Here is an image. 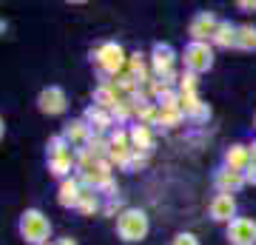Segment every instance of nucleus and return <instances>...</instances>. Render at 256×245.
I'll use <instances>...</instances> for the list:
<instances>
[{
    "label": "nucleus",
    "instance_id": "obj_1",
    "mask_svg": "<svg viewBox=\"0 0 256 245\" xmlns=\"http://www.w3.org/2000/svg\"><path fill=\"white\" fill-rule=\"evenodd\" d=\"M20 234L23 239L32 245H46L48 236H52V222L46 219V214L37 208H28L23 211V217H20Z\"/></svg>",
    "mask_w": 256,
    "mask_h": 245
},
{
    "label": "nucleus",
    "instance_id": "obj_2",
    "mask_svg": "<svg viewBox=\"0 0 256 245\" xmlns=\"http://www.w3.org/2000/svg\"><path fill=\"white\" fill-rule=\"evenodd\" d=\"M117 234H120L122 242H140V239H146V234H148L146 211H140V208L122 211L120 219H117Z\"/></svg>",
    "mask_w": 256,
    "mask_h": 245
},
{
    "label": "nucleus",
    "instance_id": "obj_3",
    "mask_svg": "<svg viewBox=\"0 0 256 245\" xmlns=\"http://www.w3.org/2000/svg\"><path fill=\"white\" fill-rule=\"evenodd\" d=\"M92 60H97L106 74H117V72H122V66H126V52H122L120 43H106V46H100L97 52H92Z\"/></svg>",
    "mask_w": 256,
    "mask_h": 245
},
{
    "label": "nucleus",
    "instance_id": "obj_4",
    "mask_svg": "<svg viewBox=\"0 0 256 245\" xmlns=\"http://www.w3.org/2000/svg\"><path fill=\"white\" fill-rule=\"evenodd\" d=\"M185 66L194 74L208 72L210 66H214V49L208 43H188L185 46Z\"/></svg>",
    "mask_w": 256,
    "mask_h": 245
},
{
    "label": "nucleus",
    "instance_id": "obj_5",
    "mask_svg": "<svg viewBox=\"0 0 256 245\" xmlns=\"http://www.w3.org/2000/svg\"><path fill=\"white\" fill-rule=\"evenodd\" d=\"M216 26H220V20L214 18L210 12H196V15L191 18V26H188L191 43H208V37L214 40V35H216Z\"/></svg>",
    "mask_w": 256,
    "mask_h": 245
},
{
    "label": "nucleus",
    "instance_id": "obj_6",
    "mask_svg": "<svg viewBox=\"0 0 256 245\" xmlns=\"http://www.w3.org/2000/svg\"><path fill=\"white\" fill-rule=\"evenodd\" d=\"M228 242L230 245H256V222L248 217H236L228 225Z\"/></svg>",
    "mask_w": 256,
    "mask_h": 245
},
{
    "label": "nucleus",
    "instance_id": "obj_7",
    "mask_svg": "<svg viewBox=\"0 0 256 245\" xmlns=\"http://www.w3.org/2000/svg\"><path fill=\"white\" fill-rule=\"evenodd\" d=\"M37 106L43 114H63L68 100H66V91L60 86H48V89L40 91V97H37Z\"/></svg>",
    "mask_w": 256,
    "mask_h": 245
},
{
    "label": "nucleus",
    "instance_id": "obj_8",
    "mask_svg": "<svg viewBox=\"0 0 256 245\" xmlns=\"http://www.w3.org/2000/svg\"><path fill=\"white\" fill-rule=\"evenodd\" d=\"M234 214H236V200L234 194H216L214 202H210V219L216 222H234Z\"/></svg>",
    "mask_w": 256,
    "mask_h": 245
},
{
    "label": "nucleus",
    "instance_id": "obj_9",
    "mask_svg": "<svg viewBox=\"0 0 256 245\" xmlns=\"http://www.w3.org/2000/svg\"><path fill=\"white\" fill-rule=\"evenodd\" d=\"M180 111H182L185 117H191V120L210 117V109L196 97V91H182V94H180Z\"/></svg>",
    "mask_w": 256,
    "mask_h": 245
},
{
    "label": "nucleus",
    "instance_id": "obj_10",
    "mask_svg": "<svg viewBox=\"0 0 256 245\" xmlns=\"http://www.w3.org/2000/svg\"><path fill=\"white\" fill-rule=\"evenodd\" d=\"M151 60H154V72L162 77V80H168L171 77V66H174V49L168 43H156L154 46V55H151Z\"/></svg>",
    "mask_w": 256,
    "mask_h": 245
},
{
    "label": "nucleus",
    "instance_id": "obj_11",
    "mask_svg": "<svg viewBox=\"0 0 256 245\" xmlns=\"http://www.w3.org/2000/svg\"><path fill=\"white\" fill-rule=\"evenodd\" d=\"M214 182H216L220 194H236V191L242 188L248 180H245V174H242V171H234V168H222V171H216Z\"/></svg>",
    "mask_w": 256,
    "mask_h": 245
},
{
    "label": "nucleus",
    "instance_id": "obj_12",
    "mask_svg": "<svg viewBox=\"0 0 256 245\" xmlns=\"http://www.w3.org/2000/svg\"><path fill=\"white\" fill-rule=\"evenodd\" d=\"M225 163H228V168L245 174L250 168V163H254V151L245 148V145H230L228 151H225Z\"/></svg>",
    "mask_w": 256,
    "mask_h": 245
},
{
    "label": "nucleus",
    "instance_id": "obj_13",
    "mask_svg": "<svg viewBox=\"0 0 256 245\" xmlns=\"http://www.w3.org/2000/svg\"><path fill=\"white\" fill-rule=\"evenodd\" d=\"M80 194H82V185L77 177H68V180L60 182V205L63 208H77V202H80Z\"/></svg>",
    "mask_w": 256,
    "mask_h": 245
},
{
    "label": "nucleus",
    "instance_id": "obj_14",
    "mask_svg": "<svg viewBox=\"0 0 256 245\" xmlns=\"http://www.w3.org/2000/svg\"><path fill=\"white\" fill-rule=\"evenodd\" d=\"M128 137H131V148L134 151H151L154 148V137H151V128L142 126V123H137V126L128 131Z\"/></svg>",
    "mask_w": 256,
    "mask_h": 245
},
{
    "label": "nucleus",
    "instance_id": "obj_15",
    "mask_svg": "<svg viewBox=\"0 0 256 245\" xmlns=\"http://www.w3.org/2000/svg\"><path fill=\"white\" fill-rule=\"evenodd\" d=\"M63 137L68 140V143H77V145H80V143H88V140H92V126H88L86 120H72Z\"/></svg>",
    "mask_w": 256,
    "mask_h": 245
},
{
    "label": "nucleus",
    "instance_id": "obj_16",
    "mask_svg": "<svg viewBox=\"0 0 256 245\" xmlns=\"http://www.w3.org/2000/svg\"><path fill=\"white\" fill-rule=\"evenodd\" d=\"M86 123H92V128L100 134V131H106L108 126H114V114L102 111L100 106H92V109L86 111Z\"/></svg>",
    "mask_w": 256,
    "mask_h": 245
},
{
    "label": "nucleus",
    "instance_id": "obj_17",
    "mask_svg": "<svg viewBox=\"0 0 256 245\" xmlns=\"http://www.w3.org/2000/svg\"><path fill=\"white\" fill-rule=\"evenodd\" d=\"M120 103V97H117V91H114V86L111 83H102L100 89L94 91V106H100L102 111H114V106Z\"/></svg>",
    "mask_w": 256,
    "mask_h": 245
},
{
    "label": "nucleus",
    "instance_id": "obj_18",
    "mask_svg": "<svg viewBox=\"0 0 256 245\" xmlns=\"http://www.w3.org/2000/svg\"><path fill=\"white\" fill-rule=\"evenodd\" d=\"M236 26H230V20H220V26H216V35H214V43L222 46V49H228V46H236Z\"/></svg>",
    "mask_w": 256,
    "mask_h": 245
},
{
    "label": "nucleus",
    "instance_id": "obj_19",
    "mask_svg": "<svg viewBox=\"0 0 256 245\" xmlns=\"http://www.w3.org/2000/svg\"><path fill=\"white\" fill-rule=\"evenodd\" d=\"M74 157H72V151L68 154H60V157H54V160H48V171L54 174V177H60V180H68V171H74Z\"/></svg>",
    "mask_w": 256,
    "mask_h": 245
},
{
    "label": "nucleus",
    "instance_id": "obj_20",
    "mask_svg": "<svg viewBox=\"0 0 256 245\" xmlns=\"http://www.w3.org/2000/svg\"><path fill=\"white\" fill-rule=\"evenodd\" d=\"M77 211L80 214H97L100 211V200H97V191L94 188H82V194H80V202H77Z\"/></svg>",
    "mask_w": 256,
    "mask_h": 245
},
{
    "label": "nucleus",
    "instance_id": "obj_21",
    "mask_svg": "<svg viewBox=\"0 0 256 245\" xmlns=\"http://www.w3.org/2000/svg\"><path fill=\"white\" fill-rule=\"evenodd\" d=\"M236 49H256V26H239Z\"/></svg>",
    "mask_w": 256,
    "mask_h": 245
},
{
    "label": "nucleus",
    "instance_id": "obj_22",
    "mask_svg": "<svg viewBox=\"0 0 256 245\" xmlns=\"http://www.w3.org/2000/svg\"><path fill=\"white\" fill-rule=\"evenodd\" d=\"M182 117L185 114L180 109H160V120H156V123L165 126V128H176L180 123H182Z\"/></svg>",
    "mask_w": 256,
    "mask_h": 245
},
{
    "label": "nucleus",
    "instance_id": "obj_23",
    "mask_svg": "<svg viewBox=\"0 0 256 245\" xmlns=\"http://www.w3.org/2000/svg\"><path fill=\"white\" fill-rule=\"evenodd\" d=\"M68 148H72V143L66 137H52L48 140V160H54L60 154H68Z\"/></svg>",
    "mask_w": 256,
    "mask_h": 245
},
{
    "label": "nucleus",
    "instance_id": "obj_24",
    "mask_svg": "<svg viewBox=\"0 0 256 245\" xmlns=\"http://www.w3.org/2000/svg\"><path fill=\"white\" fill-rule=\"evenodd\" d=\"M180 86H182V91H196V74H194V72H185Z\"/></svg>",
    "mask_w": 256,
    "mask_h": 245
},
{
    "label": "nucleus",
    "instance_id": "obj_25",
    "mask_svg": "<svg viewBox=\"0 0 256 245\" xmlns=\"http://www.w3.org/2000/svg\"><path fill=\"white\" fill-rule=\"evenodd\" d=\"M171 245H200V242H196L194 234H176L174 239H171Z\"/></svg>",
    "mask_w": 256,
    "mask_h": 245
},
{
    "label": "nucleus",
    "instance_id": "obj_26",
    "mask_svg": "<svg viewBox=\"0 0 256 245\" xmlns=\"http://www.w3.org/2000/svg\"><path fill=\"white\" fill-rule=\"evenodd\" d=\"M239 9H248V12H250V9H256V3H250V0H239Z\"/></svg>",
    "mask_w": 256,
    "mask_h": 245
},
{
    "label": "nucleus",
    "instance_id": "obj_27",
    "mask_svg": "<svg viewBox=\"0 0 256 245\" xmlns=\"http://www.w3.org/2000/svg\"><path fill=\"white\" fill-rule=\"evenodd\" d=\"M57 245H77V239H72V236H66V239H60Z\"/></svg>",
    "mask_w": 256,
    "mask_h": 245
},
{
    "label": "nucleus",
    "instance_id": "obj_28",
    "mask_svg": "<svg viewBox=\"0 0 256 245\" xmlns=\"http://www.w3.org/2000/svg\"><path fill=\"white\" fill-rule=\"evenodd\" d=\"M3 134H6V126H3V117H0V140H3Z\"/></svg>",
    "mask_w": 256,
    "mask_h": 245
},
{
    "label": "nucleus",
    "instance_id": "obj_29",
    "mask_svg": "<svg viewBox=\"0 0 256 245\" xmlns=\"http://www.w3.org/2000/svg\"><path fill=\"white\" fill-rule=\"evenodd\" d=\"M3 29H6V23H3V20H0V32H3Z\"/></svg>",
    "mask_w": 256,
    "mask_h": 245
},
{
    "label": "nucleus",
    "instance_id": "obj_30",
    "mask_svg": "<svg viewBox=\"0 0 256 245\" xmlns=\"http://www.w3.org/2000/svg\"><path fill=\"white\" fill-rule=\"evenodd\" d=\"M254 126H256V120H254Z\"/></svg>",
    "mask_w": 256,
    "mask_h": 245
},
{
    "label": "nucleus",
    "instance_id": "obj_31",
    "mask_svg": "<svg viewBox=\"0 0 256 245\" xmlns=\"http://www.w3.org/2000/svg\"><path fill=\"white\" fill-rule=\"evenodd\" d=\"M46 245H52V242H46Z\"/></svg>",
    "mask_w": 256,
    "mask_h": 245
}]
</instances>
